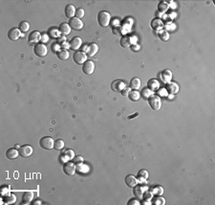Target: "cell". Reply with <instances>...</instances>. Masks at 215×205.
Returning <instances> with one entry per match:
<instances>
[{
    "mask_svg": "<svg viewBox=\"0 0 215 205\" xmlns=\"http://www.w3.org/2000/svg\"><path fill=\"white\" fill-rule=\"evenodd\" d=\"M52 49H53V52L56 54V52L61 49V46H60V44H58V43L56 42V43H55V44L52 45Z\"/></svg>",
    "mask_w": 215,
    "mask_h": 205,
    "instance_id": "obj_45",
    "label": "cell"
},
{
    "mask_svg": "<svg viewBox=\"0 0 215 205\" xmlns=\"http://www.w3.org/2000/svg\"><path fill=\"white\" fill-rule=\"evenodd\" d=\"M153 95H154V92H152V91L149 90L148 88H144L142 91V94H140V95H143V97L144 98V99H148V98Z\"/></svg>",
    "mask_w": 215,
    "mask_h": 205,
    "instance_id": "obj_38",
    "label": "cell"
},
{
    "mask_svg": "<svg viewBox=\"0 0 215 205\" xmlns=\"http://www.w3.org/2000/svg\"><path fill=\"white\" fill-rule=\"evenodd\" d=\"M68 24L70 25L71 29L75 30V31H80V30L83 28V22L81 21L80 19L77 18L76 16L69 19Z\"/></svg>",
    "mask_w": 215,
    "mask_h": 205,
    "instance_id": "obj_7",
    "label": "cell"
},
{
    "mask_svg": "<svg viewBox=\"0 0 215 205\" xmlns=\"http://www.w3.org/2000/svg\"><path fill=\"white\" fill-rule=\"evenodd\" d=\"M153 194H152V192L150 191L149 189L148 190H146V191H144V195H143V197H144V200H152V197H153Z\"/></svg>",
    "mask_w": 215,
    "mask_h": 205,
    "instance_id": "obj_41",
    "label": "cell"
},
{
    "mask_svg": "<svg viewBox=\"0 0 215 205\" xmlns=\"http://www.w3.org/2000/svg\"><path fill=\"white\" fill-rule=\"evenodd\" d=\"M41 35L42 34H40L39 32L38 31H35V32H32L31 34H29V37H28V41L31 43V44H38L39 41H41Z\"/></svg>",
    "mask_w": 215,
    "mask_h": 205,
    "instance_id": "obj_10",
    "label": "cell"
},
{
    "mask_svg": "<svg viewBox=\"0 0 215 205\" xmlns=\"http://www.w3.org/2000/svg\"><path fill=\"white\" fill-rule=\"evenodd\" d=\"M159 38L162 40V41H167L168 39H169V33L167 32V31H161L160 33H159Z\"/></svg>",
    "mask_w": 215,
    "mask_h": 205,
    "instance_id": "obj_39",
    "label": "cell"
},
{
    "mask_svg": "<svg viewBox=\"0 0 215 205\" xmlns=\"http://www.w3.org/2000/svg\"><path fill=\"white\" fill-rule=\"evenodd\" d=\"M140 204H143V205H151L152 204V201L151 200H144V201L143 202H140Z\"/></svg>",
    "mask_w": 215,
    "mask_h": 205,
    "instance_id": "obj_54",
    "label": "cell"
},
{
    "mask_svg": "<svg viewBox=\"0 0 215 205\" xmlns=\"http://www.w3.org/2000/svg\"><path fill=\"white\" fill-rule=\"evenodd\" d=\"M152 204L154 205H165L166 200L162 196H156L155 197H152Z\"/></svg>",
    "mask_w": 215,
    "mask_h": 205,
    "instance_id": "obj_32",
    "label": "cell"
},
{
    "mask_svg": "<svg viewBox=\"0 0 215 205\" xmlns=\"http://www.w3.org/2000/svg\"><path fill=\"white\" fill-rule=\"evenodd\" d=\"M76 9H75V7H74L73 5H67L65 7V10H64V12H65V16H66V17L67 18H69V19H71V18H73V17H75V16H76Z\"/></svg>",
    "mask_w": 215,
    "mask_h": 205,
    "instance_id": "obj_21",
    "label": "cell"
},
{
    "mask_svg": "<svg viewBox=\"0 0 215 205\" xmlns=\"http://www.w3.org/2000/svg\"><path fill=\"white\" fill-rule=\"evenodd\" d=\"M112 32H113V34H121V30L120 29H118V28H113V30H112Z\"/></svg>",
    "mask_w": 215,
    "mask_h": 205,
    "instance_id": "obj_52",
    "label": "cell"
},
{
    "mask_svg": "<svg viewBox=\"0 0 215 205\" xmlns=\"http://www.w3.org/2000/svg\"><path fill=\"white\" fill-rule=\"evenodd\" d=\"M147 178H148V172L144 169L140 170L137 176L138 182H144Z\"/></svg>",
    "mask_w": 215,
    "mask_h": 205,
    "instance_id": "obj_27",
    "label": "cell"
},
{
    "mask_svg": "<svg viewBox=\"0 0 215 205\" xmlns=\"http://www.w3.org/2000/svg\"><path fill=\"white\" fill-rule=\"evenodd\" d=\"M20 147H21V146H19V145H16V149H19Z\"/></svg>",
    "mask_w": 215,
    "mask_h": 205,
    "instance_id": "obj_56",
    "label": "cell"
},
{
    "mask_svg": "<svg viewBox=\"0 0 215 205\" xmlns=\"http://www.w3.org/2000/svg\"><path fill=\"white\" fill-rule=\"evenodd\" d=\"M82 71L85 74H92L95 71V63L91 60H87L82 65Z\"/></svg>",
    "mask_w": 215,
    "mask_h": 205,
    "instance_id": "obj_13",
    "label": "cell"
},
{
    "mask_svg": "<svg viewBox=\"0 0 215 205\" xmlns=\"http://www.w3.org/2000/svg\"><path fill=\"white\" fill-rule=\"evenodd\" d=\"M19 156V151L16 148H10L6 152V156L9 159H16Z\"/></svg>",
    "mask_w": 215,
    "mask_h": 205,
    "instance_id": "obj_25",
    "label": "cell"
},
{
    "mask_svg": "<svg viewBox=\"0 0 215 205\" xmlns=\"http://www.w3.org/2000/svg\"><path fill=\"white\" fill-rule=\"evenodd\" d=\"M58 30H59V32H60L61 35L67 36L68 34H70L72 29H71V27L68 23H61L58 27Z\"/></svg>",
    "mask_w": 215,
    "mask_h": 205,
    "instance_id": "obj_23",
    "label": "cell"
},
{
    "mask_svg": "<svg viewBox=\"0 0 215 205\" xmlns=\"http://www.w3.org/2000/svg\"><path fill=\"white\" fill-rule=\"evenodd\" d=\"M32 203H33L34 205H38V204H41L42 202H41V200H35V201H34V202H32Z\"/></svg>",
    "mask_w": 215,
    "mask_h": 205,
    "instance_id": "obj_55",
    "label": "cell"
},
{
    "mask_svg": "<svg viewBox=\"0 0 215 205\" xmlns=\"http://www.w3.org/2000/svg\"><path fill=\"white\" fill-rule=\"evenodd\" d=\"M147 88L151 90L152 92H156L160 89V82L155 78H151L147 81Z\"/></svg>",
    "mask_w": 215,
    "mask_h": 205,
    "instance_id": "obj_20",
    "label": "cell"
},
{
    "mask_svg": "<svg viewBox=\"0 0 215 205\" xmlns=\"http://www.w3.org/2000/svg\"><path fill=\"white\" fill-rule=\"evenodd\" d=\"M169 9V4L166 1H160L158 4V12L161 13H165Z\"/></svg>",
    "mask_w": 215,
    "mask_h": 205,
    "instance_id": "obj_29",
    "label": "cell"
},
{
    "mask_svg": "<svg viewBox=\"0 0 215 205\" xmlns=\"http://www.w3.org/2000/svg\"><path fill=\"white\" fill-rule=\"evenodd\" d=\"M77 171L80 174H86L89 172V167L87 165L83 164V162H81L77 165Z\"/></svg>",
    "mask_w": 215,
    "mask_h": 205,
    "instance_id": "obj_34",
    "label": "cell"
},
{
    "mask_svg": "<svg viewBox=\"0 0 215 205\" xmlns=\"http://www.w3.org/2000/svg\"><path fill=\"white\" fill-rule=\"evenodd\" d=\"M3 200H4V202L7 203V204H13V203H14V202L16 201V196L13 195V194H12V193H10V194H8V195L4 196Z\"/></svg>",
    "mask_w": 215,
    "mask_h": 205,
    "instance_id": "obj_30",
    "label": "cell"
},
{
    "mask_svg": "<svg viewBox=\"0 0 215 205\" xmlns=\"http://www.w3.org/2000/svg\"><path fill=\"white\" fill-rule=\"evenodd\" d=\"M73 59L76 64L78 65H83L87 61V55L85 52L81 51H77L73 56Z\"/></svg>",
    "mask_w": 215,
    "mask_h": 205,
    "instance_id": "obj_5",
    "label": "cell"
},
{
    "mask_svg": "<svg viewBox=\"0 0 215 205\" xmlns=\"http://www.w3.org/2000/svg\"><path fill=\"white\" fill-rule=\"evenodd\" d=\"M34 52L36 56L38 57H44L47 56V52H48V49L46 47L45 44L43 43H38L36 44L35 46L34 47Z\"/></svg>",
    "mask_w": 215,
    "mask_h": 205,
    "instance_id": "obj_4",
    "label": "cell"
},
{
    "mask_svg": "<svg viewBox=\"0 0 215 205\" xmlns=\"http://www.w3.org/2000/svg\"><path fill=\"white\" fill-rule=\"evenodd\" d=\"M149 188H148V186H140V185H136L133 187V195H134L137 199H142L143 197V195L144 193V191H146V190H148Z\"/></svg>",
    "mask_w": 215,
    "mask_h": 205,
    "instance_id": "obj_9",
    "label": "cell"
},
{
    "mask_svg": "<svg viewBox=\"0 0 215 205\" xmlns=\"http://www.w3.org/2000/svg\"><path fill=\"white\" fill-rule=\"evenodd\" d=\"M131 92V88L130 87H125L122 91V95L123 96H128L129 93Z\"/></svg>",
    "mask_w": 215,
    "mask_h": 205,
    "instance_id": "obj_46",
    "label": "cell"
},
{
    "mask_svg": "<svg viewBox=\"0 0 215 205\" xmlns=\"http://www.w3.org/2000/svg\"><path fill=\"white\" fill-rule=\"evenodd\" d=\"M18 29L20 30L21 33H27L30 30V24L28 23L27 21H22V22H20Z\"/></svg>",
    "mask_w": 215,
    "mask_h": 205,
    "instance_id": "obj_37",
    "label": "cell"
},
{
    "mask_svg": "<svg viewBox=\"0 0 215 205\" xmlns=\"http://www.w3.org/2000/svg\"><path fill=\"white\" fill-rule=\"evenodd\" d=\"M160 78L162 82L167 84V83L171 82V80H172V72L168 69L164 70L160 74Z\"/></svg>",
    "mask_w": 215,
    "mask_h": 205,
    "instance_id": "obj_12",
    "label": "cell"
},
{
    "mask_svg": "<svg viewBox=\"0 0 215 205\" xmlns=\"http://www.w3.org/2000/svg\"><path fill=\"white\" fill-rule=\"evenodd\" d=\"M98 51H99L98 45L96 44V43H91V44L87 45L85 54H86L87 56H89V57H93V56L98 52Z\"/></svg>",
    "mask_w": 215,
    "mask_h": 205,
    "instance_id": "obj_16",
    "label": "cell"
},
{
    "mask_svg": "<svg viewBox=\"0 0 215 205\" xmlns=\"http://www.w3.org/2000/svg\"><path fill=\"white\" fill-rule=\"evenodd\" d=\"M54 148L57 151H60L64 148V141L62 139H57L55 141V146Z\"/></svg>",
    "mask_w": 215,
    "mask_h": 205,
    "instance_id": "obj_40",
    "label": "cell"
},
{
    "mask_svg": "<svg viewBox=\"0 0 215 205\" xmlns=\"http://www.w3.org/2000/svg\"><path fill=\"white\" fill-rule=\"evenodd\" d=\"M121 46L123 48H129L131 47L134 42H133V38L130 35H123L121 38Z\"/></svg>",
    "mask_w": 215,
    "mask_h": 205,
    "instance_id": "obj_17",
    "label": "cell"
},
{
    "mask_svg": "<svg viewBox=\"0 0 215 205\" xmlns=\"http://www.w3.org/2000/svg\"><path fill=\"white\" fill-rule=\"evenodd\" d=\"M83 162V157L81 156H78L76 157H74V163L75 164H78V163H81Z\"/></svg>",
    "mask_w": 215,
    "mask_h": 205,
    "instance_id": "obj_48",
    "label": "cell"
},
{
    "mask_svg": "<svg viewBox=\"0 0 215 205\" xmlns=\"http://www.w3.org/2000/svg\"><path fill=\"white\" fill-rule=\"evenodd\" d=\"M20 36H21V32L18 28H12L8 33V37L12 41L18 40Z\"/></svg>",
    "mask_w": 215,
    "mask_h": 205,
    "instance_id": "obj_15",
    "label": "cell"
},
{
    "mask_svg": "<svg viewBox=\"0 0 215 205\" xmlns=\"http://www.w3.org/2000/svg\"><path fill=\"white\" fill-rule=\"evenodd\" d=\"M63 172L67 174V176H74L77 172V166L75 165V163L67 161L63 164Z\"/></svg>",
    "mask_w": 215,
    "mask_h": 205,
    "instance_id": "obj_6",
    "label": "cell"
},
{
    "mask_svg": "<svg viewBox=\"0 0 215 205\" xmlns=\"http://www.w3.org/2000/svg\"><path fill=\"white\" fill-rule=\"evenodd\" d=\"M131 49H132L133 51L137 52V51H139V50H140V46H139V45H134V44H133L132 46H131Z\"/></svg>",
    "mask_w": 215,
    "mask_h": 205,
    "instance_id": "obj_53",
    "label": "cell"
},
{
    "mask_svg": "<svg viewBox=\"0 0 215 205\" xmlns=\"http://www.w3.org/2000/svg\"><path fill=\"white\" fill-rule=\"evenodd\" d=\"M140 85H142V82H140V79L138 77L132 78L130 81V88L133 90H139L140 88Z\"/></svg>",
    "mask_w": 215,
    "mask_h": 205,
    "instance_id": "obj_31",
    "label": "cell"
},
{
    "mask_svg": "<svg viewBox=\"0 0 215 205\" xmlns=\"http://www.w3.org/2000/svg\"><path fill=\"white\" fill-rule=\"evenodd\" d=\"M56 40H57V43H58V44H61V43H63V42L66 41V38H65V36H62V35H61V36H59Z\"/></svg>",
    "mask_w": 215,
    "mask_h": 205,
    "instance_id": "obj_51",
    "label": "cell"
},
{
    "mask_svg": "<svg viewBox=\"0 0 215 205\" xmlns=\"http://www.w3.org/2000/svg\"><path fill=\"white\" fill-rule=\"evenodd\" d=\"M128 97H129V99L132 100V101H138L140 99V94L138 92L137 90H133L129 93Z\"/></svg>",
    "mask_w": 215,
    "mask_h": 205,
    "instance_id": "obj_33",
    "label": "cell"
},
{
    "mask_svg": "<svg viewBox=\"0 0 215 205\" xmlns=\"http://www.w3.org/2000/svg\"><path fill=\"white\" fill-rule=\"evenodd\" d=\"M149 190L155 196H162V194H164V188H162V186H159V185L155 186L153 188H150Z\"/></svg>",
    "mask_w": 215,
    "mask_h": 205,
    "instance_id": "obj_35",
    "label": "cell"
},
{
    "mask_svg": "<svg viewBox=\"0 0 215 205\" xmlns=\"http://www.w3.org/2000/svg\"><path fill=\"white\" fill-rule=\"evenodd\" d=\"M56 56L60 60H67L69 58V52L65 49H60L56 52Z\"/></svg>",
    "mask_w": 215,
    "mask_h": 205,
    "instance_id": "obj_28",
    "label": "cell"
},
{
    "mask_svg": "<svg viewBox=\"0 0 215 205\" xmlns=\"http://www.w3.org/2000/svg\"><path fill=\"white\" fill-rule=\"evenodd\" d=\"M60 156H61V160L65 163L71 160V159H74V157H75V153H74L73 150L68 149V150H65Z\"/></svg>",
    "mask_w": 215,
    "mask_h": 205,
    "instance_id": "obj_18",
    "label": "cell"
},
{
    "mask_svg": "<svg viewBox=\"0 0 215 205\" xmlns=\"http://www.w3.org/2000/svg\"><path fill=\"white\" fill-rule=\"evenodd\" d=\"M60 46L62 47V49L67 50L68 48H70V43H69V42H67V41H65V42H63V43H61V44H60Z\"/></svg>",
    "mask_w": 215,
    "mask_h": 205,
    "instance_id": "obj_50",
    "label": "cell"
},
{
    "mask_svg": "<svg viewBox=\"0 0 215 205\" xmlns=\"http://www.w3.org/2000/svg\"><path fill=\"white\" fill-rule=\"evenodd\" d=\"M151 27L154 31L156 32H159L164 27V23H162V21L161 20V18H154L152 21H151Z\"/></svg>",
    "mask_w": 215,
    "mask_h": 205,
    "instance_id": "obj_22",
    "label": "cell"
},
{
    "mask_svg": "<svg viewBox=\"0 0 215 205\" xmlns=\"http://www.w3.org/2000/svg\"><path fill=\"white\" fill-rule=\"evenodd\" d=\"M69 43H70L71 50L77 52V50H78L81 47V45H82V39H81L80 37H78V36H75L70 40Z\"/></svg>",
    "mask_w": 215,
    "mask_h": 205,
    "instance_id": "obj_11",
    "label": "cell"
},
{
    "mask_svg": "<svg viewBox=\"0 0 215 205\" xmlns=\"http://www.w3.org/2000/svg\"><path fill=\"white\" fill-rule=\"evenodd\" d=\"M19 156H22V157H29L31 156L32 154H33V147L30 146V145H23L21 146L19 149Z\"/></svg>",
    "mask_w": 215,
    "mask_h": 205,
    "instance_id": "obj_8",
    "label": "cell"
},
{
    "mask_svg": "<svg viewBox=\"0 0 215 205\" xmlns=\"http://www.w3.org/2000/svg\"><path fill=\"white\" fill-rule=\"evenodd\" d=\"M125 183L130 188H133L138 184V179L132 174H128V176L125 177Z\"/></svg>",
    "mask_w": 215,
    "mask_h": 205,
    "instance_id": "obj_24",
    "label": "cell"
},
{
    "mask_svg": "<svg viewBox=\"0 0 215 205\" xmlns=\"http://www.w3.org/2000/svg\"><path fill=\"white\" fill-rule=\"evenodd\" d=\"M98 22L100 27H108L111 22V16L106 11H100L98 14Z\"/></svg>",
    "mask_w": 215,
    "mask_h": 205,
    "instance_id": "obj_1",
    "label": "cell"
},
{
    "mask_svg": "<svg viewBox=\"0 0 215 205\" xmlns=\"http://www.w3.org/2000/svg\"><path fill=\"white\" fill-rule=\"evenodd\" d=\"M167 93H169L170 95H176L178 92H179V85L177 84L175 82H169L166 84V87Z\"/></svg>",
    "mask_w": 215,
    "mask_h": 205,
    "instance_id": "obj_19",
    "label": "cell"
},
{
    "mask_svg": "<svg viewBox=\"0 0 215 205\" xmlns=\"http://www.w3.org/2000/svg\"><path fill=\"white\" fill-rule=\"evenodd\" d=\"M84 13H85L84 10L81 9V8H79V9H78V10L76 11V17L78 18V19H81V18L84 16Z\"/></svg>",
    "mask_w": 215,
    "mask_h": 205,
    "instance_id": "obj_42",
    "label": "cell"
},
{
    "mask_svg": "<svg viewBox=\"0 0 215 205\" xmlns=\"http://www.w3.org/2000/svg\"><path fill=\"white\" fill-rule=\"evenodd\" d=\"M39 145L44 150H52L55 146V140L50 136H44L39 141Z\"/></svg>",
    "mask_w": 215,
    "mask_h": 205,
    "instance_id": "obj_3",
    "label": "cell"
},
{
    "mask_svg": "<svg viewBox=\"0 0 215 205\" xmlns=\"http://www.w3.org/2000/svg\"><path fill=\"white\" fill-rule=\"evenodd\" d=\"M147 100H148V104H149V106L151 107L152 110L160 111V109L162 108V100H161L160 96L153 95L148 98Z\"/></svg>",
    "mask_w": 215,
    "mask_h": 205,
    "instance_id": "obj_2",
    "label": "cell"
},
{
    "mask_svg": "<svg viewBox=\"0 0 215 205\" xmlns=\"http://www.w3.org/2000/svg\"><path fill=\"white\" fill-rule=\"evenodd\" d=\"M48 34H49L52 37H54V38H56V39L58 38L59 36H61V34H60V32H59V30H58V29H56L55 27L49 29Z\"/></svg>",
    "mask_w": 215,
    "mask_h": 205,
    "instance_id": "obj_36",
    "label": "cell"
},
{
    "mask_svg": "<svg viewBox=\"0 0 215 205\" xmlns=\"http://www.w3.org/2000/svg\"><path fill=\"white\" fill-rule=\"evenodd\" d=\"M10 190H11L10 186H3V187L1 188V195L4 196H6V195L10 194Z\"/></svg>",
    "mask_w": 215,
    "mask_h": 205,
    "instance_id": "obj_44",
    "label": "cell"
},
{
    "mask_svg": "<svg viewBox=\"0 0 215 205\" xmlns=\"http://www.w3.org/2000/svg\"><path fill=\"white\" fill-rule=\"evenodd\" d=\"M34 197V193L33 192H25L22 196V203L23 204H30L32 203Z\"/></svg>",
    "mask_w": 215,
    "mask_h": 205,
    "instance_id": "obj_26",
    "label": "cell"
},
{
    "mask_svg": "<svg viewBox=\"0 0 215 205\" xmlns=\"http://www.w3.org/2000/svg\"><path fill=\"white\" fill-rule=\"evenodd\" d=\"M158 95L160 96H162V97H166L168 95V93L166 88H162V89H159L158 90Z\"/></svg>",
    "mask_w": 215,
    "mask_h": 205,
    "instance_id": "obj_43",
    "label": "cell"
},
{
    "mask_svg": "<svg viewBox=\"0 0 215 205\" xmlns=\"http://www.w3.org/2000/svg\"><path fill=\"white\" fill-rule=\"evenodd\" d=\"M125 87H126V84H125L122 80H120V79L113 81L112 84H111V88H112L114 92H122Z\"/></svg>",
    "mask_w": 215,
    "mask_h": 205,
    "instance_id": "obj_14",
    "label": "cell"
},
{
    "mask_svg": "<svg viewBox=\"0 0 215 205\" xmlns=\"http://www.w3.org/2000/svg\"><path fill=\"white\" fill-rule=\"evenodd\" d=\"M128 205H140V201L139 200V199H133V200H130L127 203Z\"/></svg>",
    "mask_w": 215,
    "mask_h": 205,
    "instance_id": "obj_47",
    "label": "cell"
},
{
    "mask_svg": "<svg viewBox=\"0 0 215 205\" xmlns=\"http://www.w3.org/2000/svg\"><path fill=\"white\" fill-rule=\"evenodd\" d=\"M49 39V37H48V34H42L41 35V42L44 44V43H46Z\"/></svg>",
    "mask_w": 215,
    "mask_h": 205,
    "instance_id": "obj_49",
    "label": "cell"
}]
</instances>
